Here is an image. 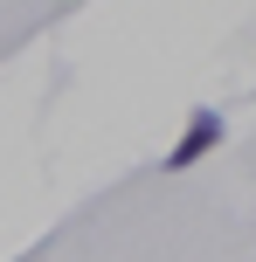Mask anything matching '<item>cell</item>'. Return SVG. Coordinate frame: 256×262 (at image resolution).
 Returning a JSON list of instances; mask_svg holds the SVG:
<instances>
[{
    "label": "cell",
    "mask_w": 256,
    "mask_h": 262,
    "mask_svg": "<svg viewBox=\"0 0 256 262\" xmlns=\"http://www.w3.org/2000/svg\"><path fill=\"white\" fill-rule=\"evenodd\" d=\"M222 138H229V124H222V111H215V104H201V111L187 118V131L173 138V152L160 159V166H166V172H187V166H201V159L215 152Z\"/></svg>",
    "instance_id": "obj_1"
}]
</instances>
